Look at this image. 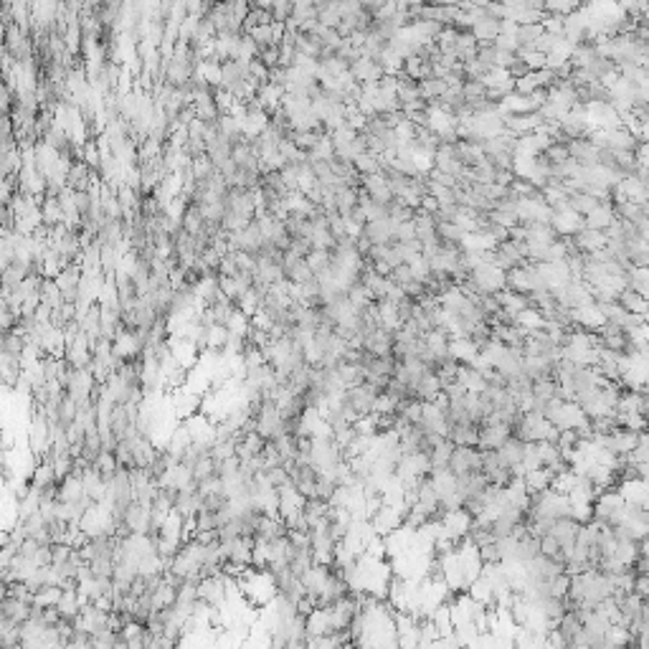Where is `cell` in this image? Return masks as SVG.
Segmentation results:
<instances>
[{
    "label": "cell",
    "mask_w": 649,
    "mask_h": 649,
    "mask_svg": "<svg viewBox=\"0 0 649 649\" xmlns=\"http://www.w3.org/2000/svg\"><path fill=\"white\" fill-rule=\"evenodd\" d=\"M523 452H525V442L523 439H518V436H510L505 444H502L500 449H497V457H500V461L505 464L510 472H513V467H518L520 461H523Z\"/></svg>",
    "instance_id": "cell-17"
},
{
    "label": "cell",
    "mask_w": 649,
    "mask_h": 649,
    "mask_svg": "<svg viewBox=\"0 0 649 649\" xmlns=\"http://www.w3.org/2000/svg\"><path fill=\"white\" fill-rule=\"evenodd\" d=\"M332 565H324V563H315L310 568V571L302 576V584H305V591L307 596H312L315 601L320 598V594L324 591V586H327V581H330Z\"/></svg>",
    "instance_id": "cell-11"
},
{
    "label": "cell",
    "mask_w": 649,
    "mask_h": 649,
    "mask_svg": "<svg viewBox=\"0 0 649 649\" xmlns=\"http://www.w3.org/2000/svg\"><path fill=\"white\" fill-rule=\"evenodd\" d=\"M193 444V436H190L188 426L185 424H181V426L173 428V434H170V442H168V452L170 454H176L178 459H183V454H185V449Z\"/></svg>",
    "instance_id": "cell-24"
},
{
    "label": "cell",
    "mask_w": 649,
    "mask_h": 649,
    "mask_svg": "<svg viewBox=\"0 0 649 649\" xmlns=\"http://www.w3.org/2000/svg\"><path fill=\"white\" fill-rule=\"evenodd\" d=\"M634 594H639V596H642L644 601H649V571H642V573H636Z\"/></svg>",
    "instance_id": "cell-34"
},
{
    "label": "cell",
    "mask_w": 649,
    "mask_h": 649,
    "mask_svg": "<svg viewBox=\"0 0 649 649\" xmlns=\"http://www.w3.org/2000/svg\"><path fill=\"white\" fill-rule=\"evenodd\" d=\"M228 330L226 324H208V340H206V350H223L228 343Z\"/></svg>",
    "instance_id": "cell-28"
},
{
    "label": "cell",
    "mask_w": 649,
    "mask_h": 649,
    "mask_svg": "<svg viewBox=\"0 0 649 649\" xmlns=\"http://www.w3.org/2000/svg\"><path fill=\"white\" fill-rule=\"evenodd\" d=\"M91 173H94V170H91L84 160H74L72 170H69V176H66V185L74 190H89Z\"/></svg>",
    "instance_id": "cell-20"
},
{
    "label": "cell",
    "mask_w": 649,
    "mask_h": 649,
    "mask_svg": "<svg viewBox=\"0 0 649 649\" xmlns=\"http://www.w3.org/2000/svg\"><path fill=\"white\" fill-rule=\"evenodd\" d=\"M195 530H218V510H206L195 515Z\"/></svg>",
    "instance_id": "cell-32"
},
{
    "label": "cell",
    "mask_w": 649,
    "mask_h": 649,
    "mask_svg": "<svg viewBox=\"0 0 649 649\" xmlns=\"http://www.w3.org/2000/svg\"><path fill=\"white\" fill-rule=\"evenodd\" d=\"M419 89H421V97L426 99V102H439L452 86H449L447 79L428 77V79H424V81H419Z\"/></svg>",
    "instance_id": "cell-22"
},
{
    "label": "cell",
    "mask_w": 649,
    "mask_h": 649,
    "mask_svg": "<svg viewBox=\"0 0 649 649\" xmlns=\"http://www.w3.org/2000/svg\"><path fill=\"white\" fill-rule=\"evenodd\" d=\"M535 556H540V538L538 535H532V532H527V535L520 538L518 558L523 560V563H527V560H532Z\"/></svg>",
    "instance_id": "cell-29"
},
{
    "label": "cell",
    "mask_w": 649,
    "mask_h": 649,
    "mask_svg": "<svg viewBox=\"0 0 649 649\" xmlns=\"http://www.w3.org/2000/svg\"><path fill=\"white\" fill-rule=\"evenodd\" d=\"M269 563H272V543L264 538H256L251 565H256V568H269Z\"/></svg>",
    "instance_id": "cell-31"
},
{
    "label": "cell",
    "mask_w": 649,
    "mask_h": 649,
    "mask_svg": "<svg viewBox=\"0 0 649 649\" xmlns=\"http://www.w3.org/2000/svg\"><path fill=\"white\" fill-rule=\"evenodd\" d=\"M360 188L365 190V193L373 198V201L383 203V206H388L396 195H393V190H391L388 185V178H386V173L381 170V173H370V176H363V185Z\"/></svg>",
    "instance_id": "cell-8"
},
{
    "label": "cell",
    "mask_w": 649,
    "mask_h": 649,
    "mask_svg": "<svg viewBox=\"0 0 649 649\" xmlns=\"http://www.w3.org/2000/svg\"><path fill=\"white\" fill-rule=\"evenodd\" d=\"M619 305H624L629 312H636V315H647L649 310V299L642 297L639 292H634L631 287H627L622 294H619Z\"/></svg>",
    "instance_id": "cell-26"
},
{
    "label": "cell",
    "mask_w": 649,
    "mask_h": 649,
    "mask_svg": "<svg viewBox=\"0 0 649 649\" xmlns=\"http://www.w3.org/2000/svg\"><path fill=\"white\" fill-rule=\"evenodd\" d=\"M97 386V378L91 373V368H72L69 373V383H66V393L79 403V406H86L91 403V391Z\"/></svg>",
    "instance_id": "cell-2"
},
{
    "label": "cell",
    "mask_w": 649,
    "mask_h": 649,
    "mask_svg": "<svg viewBox=\"0 0 649 649\" xmlns=\"http://www.w3.org/2000/svg\"><path fill=\"white\" fill-rule=\"evenodd\" d=\"M551 226L556 228V234L558 236L573 239V236L581 234V231L586 228V221L578 211H573L571 206H565V208H556V211H553Z\"/></svg>",
    "instance_id": "cell-3"
},
{
    "label": "cell",
    "mask_w": 649,
    "mask_h": 649,
    "mask_svg": "<svg viewBox=\"0 0 649 649\" xmlns=\"http://www.w3.org/2000/svg\"><path fill=\"white\" fill-rule=\"evenodd\" d=\"M226 327L234 332V335H244V338H247L249 330H251V317H249L247 312H241L239 307H236V310L231 312V317H228Z\"/></svg>",
    "instance_id": "cell-30"
},
{
    "label": "cell",
    "mask_w": 649,
    "mask_h": 649,
    "mask_svg": "<svg viewBox=\"0 0 649 649\" xmlns=\"http://www.w3.org/2000/svg\"><path fill=\"white\" fill-rule=\"evenodd\" d=\"M449 355L459 360L461 365H469L474 358L480 355V345L474 343L472 338H452L449 343Z\"/></svg>",
    "instance_id": "cell-16"
},
{
    "label": "cell",
    "mask_w": 649,
    "mask_h": 649,
    "mask_svg": "<svg viewBox=\"0 0 649 649\" xmlns=\"http://www.w3.org/2000/svg\"><path fill=\"white\" fill-rule=\"evenodd\" d=\"M573 247L581 254H594L606 249V231H596V228H584L581 234L573 236Z\"/></svg>",
    "instance_id": "cell-15"
},
{
    "label": "cell",
    "mask_w": 649,
    "mask_h": 649,
    "mask_svg": "<svg viewBox=\"0 0 649 649\" xmlns=\"http://www.w3.org/2000/svg\"><path fill=\"white\" fill-rule=\"evenodd\" d=\"M214 3H223V0H214Z\"/></svg>",
    "instance_id": "cell-35"
},
{
    "label": "cell",
    "mask_w": 649,
    "mask_h": 649,
    "mask_svg": "<svg viewBox=\"0 0 649 649\" xmlns=\"http://www.w3.org/2000/svg\"><path fill=\"white\" fill-rule=\"evenodd\" d=\"M573 322L578 327H584V330L598 332V327L606 322V317L604 312H601V307H598V302H589V305L573 307Z\"/></svg>",
    "instance_id": "cell-12"
},
{
    "label": "cell",
    "mask_w": 649,
    "mask_h": 649,
    "mask_svg": "<svg viewBox=\"0 0 649 649\" xmlns=\"http://www.w3.org/2000/svg\"><path fill=\"white\" fill-rule=\"evenodd\" d=\"M598 203H601V201H598V198H594L591 193H586V190H573L571 198H568V206H571L573 211H578L581 216L591 214V211H594Z\"/></svg>",
    "instance_id": "cell-27"
},
{
    "label": "cell",
    "mask_w": 649,
    "mask_h": 649,
    "mask_svg": "<svg viewBox=\"0 0 649 649\" xmlns=\"http://www.w3.org/2000/svg\"><path fill=\"white\" fill-rule=\"evenodd\" d=\"M513 436V426L510 424H480V442L477 447L480 449H500L502 444Z\"/></svg>",
    "instance_id": "cell-5"
},
{
    "label": "cell",
    "mask_w": 649,
    "mask_h": 649,
    "mask_svg": "<svg viewBox=\"0 0 649 649\" xmlns=\"http://www.w3.org/2000/svg\"><path fill=\"white\" fill-rule=\"evenodd\" d=\"M467 289L472 294H500L507 289V272L492 261L480 264L467 274Z\"/></svg>",
    "instance_id": "cell-1"
},
{
    "label": "cell",
    "mask_w": 649,
    "mask_h": 649,
    "mask_svg": "<svg viewBox=\"0 0 649 649\" xmlns=\"http://www.w3.org/2000/svg\"><path fill=\"white\" fill-rule=\"evenodd\" d=\"M525 487H527V492L530 494H538V492H543V490H548V487L553 485V480H556V474L551 472L548 467H538V469H532V472H527L525 477Z\"/></svg>",
    "instance_id": "cell-21"
},
{
    "label": "cell",
    "mask_w": 649,
    "mask_h": 649,
    "mask_svg": "<svg viewBox=\"0 0 649 649\" xmlns=\"http://www.w3.org/2000/svg\"><path fill=\"white\" fill-rule=\"evenodd\" d=\"M249 36H251V39L256 41L259 46H277L272 23H264V26H254L251 31H249Z\"/></svg>",
    "instance_id": "cell-33"
},
{
    "label": "cell",
    "mask_w": 649,
    "mask_h": 649,
    "mask_svg": "<svg viewBox=\"0 0 649 649\" xmlns=\"http://www.w3.org/2000/svg\"><path fill=\"white\" fill-rule=\"evenodd\" d=\"M457 383H461L467 391H472V393H482V391H487V386H490L487 383L485 373H480L474 365H459Z\"/></svg>",
    "instance_id": "cell-19"
},
{
    "label": "cell",
    "mask_w": 649,
    "mask_h": 649,
    "mask_svg": "<svg viewBox=\"0 0 649 649\" xmlns=\"http://www.w3.org/2000/svg\"><path fill=\"white\" fill-rule=\"evenodd\" d=\"M350 74L360 84H370V81H381L386 77V66L373 56H360V59L350 61Z\"/></svg>",
    "instance_id": "cell-6"
},
{
    "label": "cell",
    "mask_w": 649,
    "mask_h": 649,
    "mask_svg": "<svg viewBox=\"0 0 649 649\" xmlns=\"http://www.w3.org/2000/svg\"><path fill=\"white\" fill-rule=\"evenodd\" d=\"M469 31H472V36L477 39V44H494L502 31V20L485 13L480 20H474V26L469 28Z\"/></svg>",
    "instance_id": "cell-13"
},
{
    "label": "cell",
    "mask_w": 649,
    "mask_h": 649,
    "mask_svg": "<svg viewBox=\"0 0 649 649\" xmlns=\"http://www.w3.org/2000/svg\"><path fill=\"white\" fill-rule=\"evenodd\" d=\"M84 494H86V490H84V482H81V477H77V474H69V477H64V480H61V487H59V500L61 502L81 500Z\"/></svg>",
    "instance_id": "cell-23"
},
{
    "label": "cell",
    "mask_w": 649,
    "mask_h": 649,
    "mask_svg": "<svg viewBox=\"0 0 649 649\" xmlns=\"http://www.w3.org/2000/svg\"><path fill=\"white\" fill-rule=\"evenodd\" d=\"M449 469L454 474L480 472L482 469V449L474 447H454V454L449 459Z\"/></svg>",
    "instance_id": "cell-4"
},
{
    "label": "cell",
    "mask_w": 649,
    "mask_h": 649,
    "mask_svg": "<svg viewBox=\"0 0 649 649\" xmlns=\"http://www.w3.org/2000/svg\"><path fill=\"white\" fill-rule=\"evenodd\" d=\"M578 527H581V523L573 518H558L553 523L551 535L560 543V548H563V553H565V560L571 556L573 543H576V538H578Z\"/></svg>",
    "instance_id": "cell-9"
},
{
    "label": "cell",
    "mask_w": 649,
    "mask_h": 649,
    "mask_svg": "<svg viewBox=\"0 0 649 649\" xmlns=\"http://www.w3.org/2000/svg\"><path fill=\"white\" fill-rule=\"evenodd\" d=\"M454 447L457 444L452 442V439H442L436 447H431V452H428V457H431V469H447L449 459L454 454Z\"/></svg>",
    "instance_id": "cell-25"
},
{
    "label": "cell",
    "mask_w": 649,
    "mask_h": 649,
    "mask_svg": "<svg viewBox=\"0 0 649 649\" xmlns=\"http://www.w3.org/2000/svg\"><path fill=\"white\" fill-rule=\"evenodd\" d=\"M449 439L457 447H477V442H480V424H452Z\"/></svg>",
    "instance_id": "cell-18"
},
{
    "label": "cell",
    "mask_w": 649,
    "mask_h": 649,
    "mask_svg": "<svg viewBox=\"0 0 649 649\" xmlns=\"http://www.w3.org/2000/svg\"><path fill=\"white\" fill-rule=\"evenodd\" d=\"M617 218H619L617 211H614V206H609V201H601L591 214L584 216L586 228H596V231H606Z\"/></svg>",
    "instance_id": "cell-14"
},
{
    "label": "cell",
    "mask_w": 649,
    "mask_h": 649,
    "mask_svg": "<svg viewBox=\"0 0 649 649\" xmlns=\"http://www.w3.org/2000/svg\"><path fill=\"white\" fill-rule=\"evenodd\" d=\"M168 348L183 368L190 370L198 363V350H201V348H198L190 338H173V335H168Z\"/></svg>",
    "instance_id": "cell-10"
},
{
    "label": "cell",
    "mask_w": 649,
    "mask_h": 649,
    "mask_svg": "<svg viewBox=\"0 0 649 649\" xmlns=\"http://www.w3.org/2000/svg\"><path fill=\"white\" fill-rule=\"evenodd\" d=\"M124 523L132 532H150V527H152V502L135 500L124 513Z\"/></svg>",
    "instance_id": "cell-7"
}]
</instances>
